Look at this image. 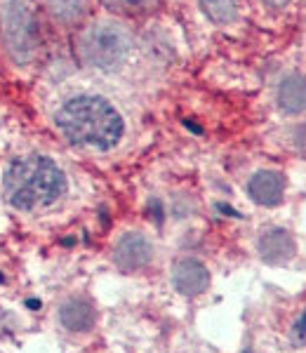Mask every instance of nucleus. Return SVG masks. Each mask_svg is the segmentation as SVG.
Instances as JSON below:
<instances>
[{"label":"nucleus","instance_id":"13","mask_svg":"<svg viewBox=\"0 0 306 353\" xmlns=\"http://www.w3.org/2000/svg\"><path fill=\"white\" fill-rule=\"evenodd\" d=\"M198 3L217 24H231L238 14V0H198Z\"/></svg>","mask_w":306,"mask_h":353},{"label":"nucleus","instance_id":"14","mask_svg":"<svg viewBox=\"0 0 306 353\" xmlns=\"http://www.w3.org/2000/svg\"><path fill=\"white\" fill-rule=\"evenodd\" d=\"M292 144H294V149H297V153H302L306 158V123L299 125V128L292 132Z\"/></svg>","mask_w":306,"mask_h":353},{"label":"nucleus","instance_id":"16","mask_svg":"<svg viewBox=\"0 0 306 353\" xmlns=\"http://www.w3.org/2000/svg\"><path fill=\"white\" fill-rule=\"evenodd\" d=\"M297 334L299 337H306V313L302 316V321L297 323Z\"/></svg>","mask_w":306,"mask_h":353},{"label":"nucleus","instance_id":"9","mask_svg":"<svg viewBox=\"0 0 306 353\" xmlns=\"http://www.w3.org/2000/svg\"><path fill=\"white\" fill-rule=\"evenodd\" d=\"M94 321H97V313H94L92 304L83 297L64 301L59 309V323L69 332H88L94 325Z\"/></svg>","mask_w":306,"mask_h":353},{"label":"nucleus","instance_id":"10","mask_svg":"<svg viewBox=\"0 0 306 353\" xmlns=\"http://www.w3.org/2000/svg\"><path fill=\"white\" fill-rule=\"evenodd\" d=\"M278 106L290 116L306 111V76L292 73L278 85Z\"/></svg>","mask_w":306,"mask_h":353},{"label":"nucleus","instance_id":"5","mask_svg":"<svg viewBox=\"0 0 306 353\" xmlns=\"http://www.w3.org/2000/svg\"><path fill=\"white\" fill-rule=\"evenodd\" d=\"M153 259V245L141 233H125L113 250V261L123 271H139Z\"/></svg>","mask_w":306,"mask_h":353},{"label":"nucleus","instance_id":"15","mask_svg":"<svg viewBox=\"0 0 306 353\" xmlns=\"http://www.w3.org/2000/svg\"><path fill=\"white\" fill-rule=\"evenodd\" d=\"M264 5H269V8H285L290 0H262Z\"/></svg>","mask_w":306,"mask_h":353},{"label":"nucleus","instance_id":"6","mask_svg":"<svg viewBox=\"0 0 306 353\" xmlns=\"http://www.w3.org/2000/svg\"><path fill=\"white\" fill-rule=\"evenodd\" d=\"M172 283L177 288V292L186 294V297H196V294L205 292L210 285V273L205 264L198 259H181L174 266Z\"/></svg>","mask_w":306,"mask_h":353},{"label":"nucleus","instance_id":"11","mask_svg":"<svg viewBox=\"0 0 306 353\" xmlns=\"http://www.w3.org/2000/svg\"><path fill=\"white\" fill-rule=\"evenodd\" d=\"M90 3L88 0H48V10L59 21L61 26H76L81 24L88 14Z\"/></svg>","mask_w":306,"mask_h":353},{"label":"nucleus","instance_id":"7","mask_svg":"<svg viewBox=\"0 0 306 353\" xmlns=\"http://www.w3.org/2000/svg\"><path fill=\"white\" fill-rule=\"evenodd\" d=\"M247 191H250L252 201H257L259 205H266V208L278 205L285 193V176L274 170H262L250 179Z\"/></svg>","mask_w":306,"mask_h":353},{"label":"nucleus","instance_id":"8","mask_svg":"<svg viewBox=\"0 0 306 353\" xmlns=\"http://www.w3.org/2000/svg\"><path fill=\"white\" fill-rule=\"evenodd\" d=\"M257 250H259V257L264 261H269V264H283V261L292 259L297 248H294V241L287 231L271 229L259 238Z\"/></svg>","mask_w":306,"mask_h":353},{"label":"nucleus","instance_id":"3","mask_svg":"<svg viewBox=\"0 0 306 353\" xmlns=\"http://www.w3.org/2000/svg\"><path fill=\"white\" fill-rule=\"evenodd\" d=\"M132 33L118 21H94L85 26L76 38V54L81 64L97 68V71H113L132 52Z\"/></svg>","mask_w":306,"mask_h":353},{"label":"nucleus","instance_id":"4","mask_svg":"<svg viewBox=\"0 0 306 353\" xmlns=\"http://www.w3.org/2000/svg\"><path fill=\"white\" fill-rule=\"evenodd\" d=\"M41 21L28 0H10L3 12V41L14 61L26 64L41 48Z\"/></svg>","mask_w":306,"mask_h":353},{"label":"nucleus","instance_id":"1","mask_svg":"<svg viewBox=\"0 0 306 353\" xmlns=\"http://www.w3.org/2000/svg\"><path fill=\"white\" fill-rule=\"evenodd\" d=\"M54 125L69 144L92 151H111L125 134V121L109 99L76 94L54 113Z\"/></svg>","mask_w":306,"mask_h":353},{"label":"nucleus","instance_id":"2","mask_svg":"<svg viewBox=\"0 0 306 353\" xmlns=\"http://www.w3.org/2000/svg\"><path fill=\"white\" fill-rule=\"evenodd\" d=\"M66 191V176L61 168L48 156H24L8 168L5 174V198L17 210L50 208Z\"/></svg>","mask_w":306,"mask_h":353},{"label":"nucleus","instance_id":"12","mask_svg":"<svg viewBox=\"0 0 306 353\" xmlns=\"http://www.w3.org/2000/svg\"><path fill=\"white\" fill-rule=\"evenodd\" d=\"M104 8H109L116 14H125V17H141V14H151L161 8V0H101Z\"/></svg>","mask_w":306,"mask_h":353}]
</instances>
